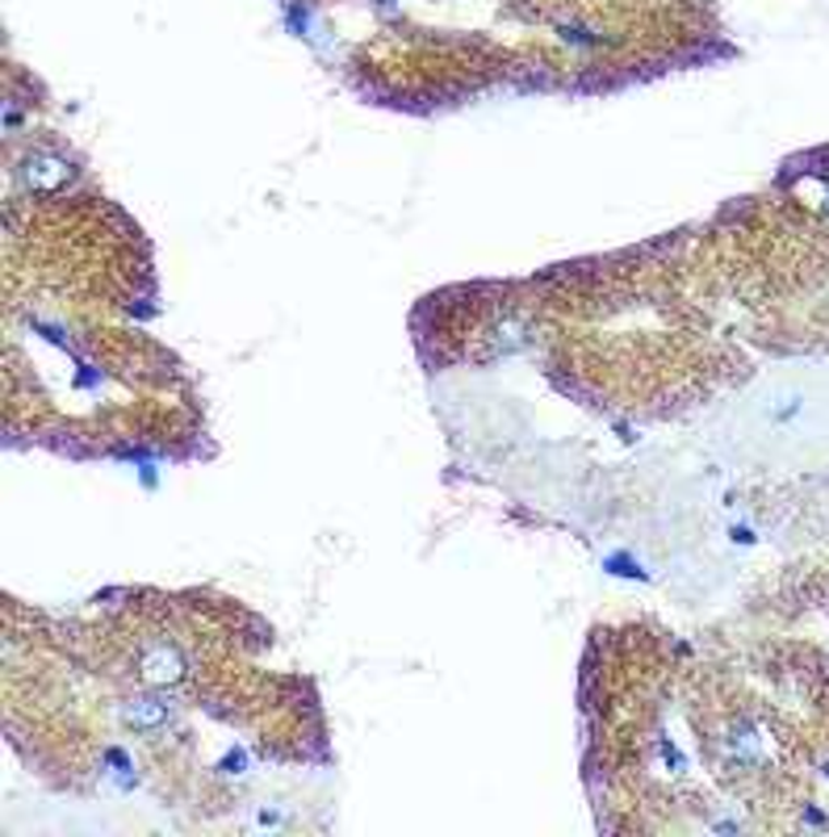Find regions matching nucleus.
I'll list each match as a JSON object with an SVG mask.
<instances>
[{"label": "nucleus", "mask_w": 829, "mask_h": 837, "mask_svg": "<svg viewBox=\"0 0 829 837\" xmlns=\"http://www.w3.org/2000/svg\"><path fill=\"white\" fill-rule=\"evenodd\" d=\"M22 176H26L29 189H59V185L72 181V168L51 151H34V156L22 160Z\"/></svg>", "instance_id": "nucleus-1"}, {"label": "nucleus", "mask_w": 829, "mask_h": 837, "mask_svg": "<svg viewBox=\"0 0 829 837\" xmlns=\"http://www.w3.org/2000/svg\"><path fill=\"white\" fill-rule=\"evenodd\" d=\"M138 670H143L147 682H176V678H185V653L176 645H168V641H160V645H151L143 653Z\"/></svg>", "instance_id": "nucleus-2"}, {"label": "nucleus", "mask_w": 829, "mask_h": 837, "mask_svg": "<svg viewBox=\"0 0 829 837\" xmlns=\"http://www.w3.org/2000/svg\"><path fill=\"white\" fill-rule=\"evenodd\" d=\"M126 721H131L134 729H143V733L160 729L163 721H168V703H163V700H138V703H131Z\"/></svg>", "instance_id": "nucleus-3"}]
</instances>
